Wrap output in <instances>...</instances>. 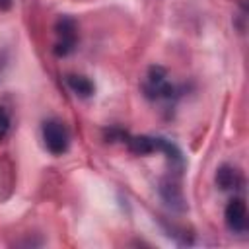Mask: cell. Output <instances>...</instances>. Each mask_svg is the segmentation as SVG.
I'll use <instances>...</instances> for the list:
<instances>
[{"label":"cell","instance_id":"cell-5","mask_svg":"<svg viewBox=\"0 0 249 249\" xmlns=\"http://www.w3.org/2000/svg\"><path fill=\"white\" fill-rule=\"evenodd\" d=\"M126 142L134 154H150L158 146V138H148V136H136V138H130Z\"/></svg>","mask_w":249,"mask_h":249},{"label":"cell","instance_id":"cell-7","mask_svg":"<svg viewBox=\"0 0 249 249\" xmlns=\"http://www.w3.org/2000/svg\"><path fill=\"white\" fill-rule=\"evenodd\" d=\"M8 128H10V119H8L6 111L0 107V138H4V136H6Z\"/></svg>","mask_w":249,"mask_h":249},{"label":"cell","instance_id":"cell-3","mask_svg":"<svg viewBox=\"0 0 249 249\" xmlns=\"http://www.w3.org/2000/svg\"><path fill=\"white\" fill-rule=\"evenodd\" d=\"M224 218H226V226L231 231H235V233L245 231L247 230V206H245L243 198H231L226 206Z\"/></svg>","mask_w":249,"mask_h":249},{"label":"cell","instance_id":"cell-6","mask_svg":"<svg viewBox=\"0 0 249 249\" xmlns=\"http://www.w3.org/2000/svg\"><path fill=\"white\" fill-rule=\"evenodd\" d=\"M68 86L80 97H88L93 93V84L84 76H68Z\"/></svg>","mask_w":249,"mask_h":249},{"label":"cell","instance_id":"cell-1","mask_svg":"<svg viewBox=\"0 0 249 249\" xmlns=\"http://www.w3.org/2000/svg\"><path fill=\"white\" fill-rule=\"evenodd\" d=\"M43 140H45V146L49 148V152L56 154V156L64 154L68 150V142H70L66 126L56 119L45 121V124H43Z\"/></svg>","mask_w":249,"mask_h":249},{"label":"cell","instance_id":"cell-2","mask_svg":"<svg viewBox=\"0 0 249 249\" xmlns=\"http://www.w3.org/2000/svg\"><path fill=\"white\" fill-rule=\"evenodd\" d=\"M76 39H78V31H76L74 19H70V18H60V19L56 21V49H54V53H56L58 56L68 54V53L74 49Z\"/></svg>","mask_w":249,"mask_h":249},{"label":"cell","instance_id":"cell-4","mask_svg":"<svg viewBox=\"0 0 249 249\" xmlns=\"http://www.w3.org/2000/svg\"><path fill=\"white\" fill-rule=\"evenodd\" d=\"M216 179H218V185H220L222 189H235V187L241 183V177H239L237 169L228 167V165L220 167V171H218Z\"/></svg>","mask_w":249,"mask_h":249}]
</instances>
